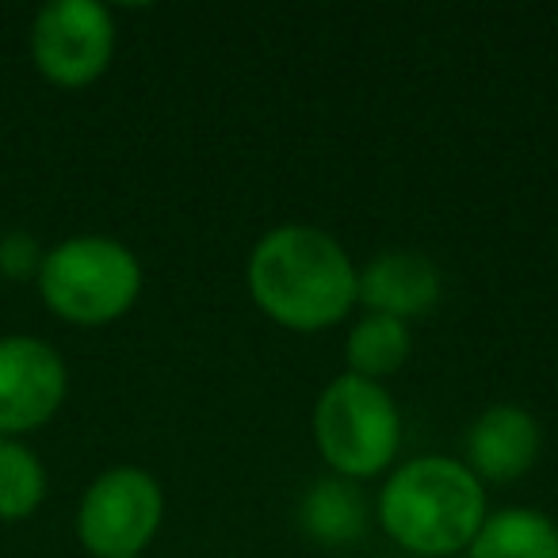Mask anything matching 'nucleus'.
<instances>
[{
    "mask_svg": "<svg viewBox=\"0 0 558 558\" xmlns=\"http://www.w3.org/2000/svg\"><path fill=\"white\" fill-rule=\"evenodd\" d=\"M466 558H558V524L532 505H505L482 520Z\"/></svg>",
    "mask_w": 558,
    "mask_h": 558,
    "instance_id": "nucleus-11",
    "label": "nucleus"
},
{
    "mask_svg": "<svg viewBox=\"0 0 558 558\" xmlns=\"http://www.w3.org/2000/svg\"><path fill=\"white\" fill-rule=\"evenodd\" d=\"M165 520V489L142 466H111L85 489L77 539L96 558H138Z\"/></svg>",
    "mask_w": 558,
    "mask_h": 558,
    "instance_id": "nucleus-5",
    "label": "nucleus"
},
{
    "mask_svg": "<svg viewBox=\"0 0 558 558\" xmlns=\"http://www.w3.org/2000/svg\"><path fill=\"white\" fill-rule=\"evenodd\" d=\"M43 303L73 326H108L142 295V264L123 241L104 233L65 238L43 256Z\"/></svg>",
    "mask_w": 558,
    "mask_h": 558,
    "instance_id": "nucleus-4",
    "label": "nucleus"
},
{
    "mask_svg": "<svg viewBox=\"0 0 558 558\" xmlns=\"http://www.w3.org/2000/svg\"><path fill=\"white\" fill-rule=\"evenodd\" d=\"M65 360L39 337H4L0 341V436L43 428L65 402Z\"/></svg>",
    "mask_w": 558,
    "mask_h": 558,
    "instance_id": "nucleus-7",
    "label": "nucleus"
},
{
    "mask_svg": "<svg viewBox=\"0 0 558 558\" xmlns=\"http://www.w3.org/2000/svg\"><path fill=\"white\" fill-rule=\"evenodd\" d=\"M360 268L329 230L311 222L271 226L245 260L253 306L291 333H322L356 311Z\"/></svg>",
    "mask_w": 558,
    "mask_h": 558,
    "instance_id": "nucleus-1",
    "label": "nucleus"
},
{
    "mask_svg": "<svg viewBox=\"0 0 558 558\" xmlns=\"http://www.w3.org/2000/svg\"><path fill=\"white\" fill-rule=\"evenodd\" d=\"M543 451V428L532 410L517 402H494L471 421L463 440V463L478 482H520Z\"/></svg>",
    "mask_w": 558,
    "mask_h": 558,
    "instance_id": "nucleus-8",
    "label": "nucleus"
},
{
    "mask_svg": "<svg viewBox=\"0 0 558 558\" xmlns=\"http://www.w3.org/2000/svg\"><path fill=\"white\" fill-rule=\"evenodd\" d=\"M47 497V471L20 440L0 436V520H24Z\"/></svg>",
    "mask_w": 558,
    "mask_h": 558,
    "instance_id": "nucleus-13",
    "label": "nucleus"
},
{
    "mask_svg": "<svg viewBox=\"0 0 558 558\" xmlns=\"http://www.w3.org/2000/svg\"><path fill=\"white\" fill-rule=\"evenodd\" d=\"M367 524H372V505H367L360 482L326 474V478H314L299 501V527L318 547H349V543L364 539Z\"/></svg>",
    "mask_w": 558,
    "mask_h": 558,
    "instance_id": "nucleus-10",
    "label": "nucleus"
},
{
    "mask_svg": "<svg viewBox=\"0 0 558 558\" xmlns=\"http://www.w3.org/2000/svg\"><path fill=\"white\" fill-rule=\"evenodd\" d=\"M486 517V486L459 456L402 459L375 497L379 527L413 558L463 555Z\"/></svg>",
    "mask_w": 558,
    "mask_h": 558,
    "instance_id": "nucleus-2",
    "label": "nucleus"
},
{
    "mask_svg": "<svg viewBox=\"0 0 558 558\" xmlns=\"http://www.w3.org/2000/svg\"><path fill=\"white\" fill-rule=\"evenodd\" d=\"M32 58L54 85H93L116 58V20L96 0H50L32 24Z\"/></svg>",
    "mask_w": 558,
    "mask_h": 558,
    "instance_id": "nucleus-6",
    "label": "nucleus"
},
{
    "mask_svg": "<svg viewBox=\"0 0 558 558\" xmlns=\"http://www.w3.org/2000/svg\"><path fill=\"white\" fill-rule=\"evenodd\" d=\"M43 248L32 233L16 230L9 238H0V271L9 279H39V268H43Z\"/></svg>",
    "mask_w": 558,
    "mask_h": 558,
    "instance_id": "nucleus-14",
    "label": "nucleus"
},
{
    "mask_svg": "<svg viewBox=\"0 0 558 558\" xmlns=\"http://www.w3.org/2000/svg\"><path fill=\"white\" fill-rule=\"evenodd\" d=\"M138 558H142V555H138Z\"/></svg>",
    "mask_w": 558,
    "mask_h": 558,
    "instance_id": "nucleus-15",
    "label": "nucleus"
},
{
    "mask_svg": "<svg viewBox=\"0 0 558 558\" xmlns=\"http://www.w3.org/2000/svg\"><path fill=\"white\" fill-rule=\"evenodd\" d=\"M311 436L329 474L349 482L379 478L395 471L402 451V410L387 383L341 372L314 402Z\"/></svg>",
    "mask_w": 558,
    "mask_h": 558,
    "instance_id": "nucleus-3",
    "label": "nucleus"
},
{
    "mask_svg": "<svg viewBox=\"0 0 558 558\" xmlns=\"http://www.w3.org/2000/svg\"><path fill=\"white\" fill-rule=\"evenodd\" d=\"M413 356V337L410 326L398 318H383V314H360L352 322L349 337H344V372L360 375V379L387 383L398 375Z\"/></svg>",
    "mask_w": 558,
    "mask_h": 558,
    "instance_id": "nucleus-12",
    "label": "nucleus"
},
{
    "mask_svg": "<svg viewBox=\"0 0 558 558\" xmlns=\"http://www.w3.org/2000/svg\"><path fill=\"white\" fill-rule=\"evenodd\" d=\"M440 295V264L417 248H387V253L372 256L356 279V306H364V314L398 318L405 326L433 311Z\"/></svg>",
    "mask_w": 558,
    "mask_h": 558,
    "instance_id": "nucleus-9",
    "label": "nucleus"
}]
</instances>
